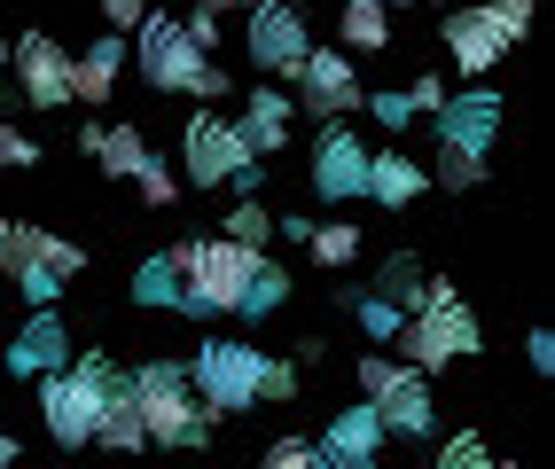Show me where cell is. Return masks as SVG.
I'll return each mask as SVG.
<instances>
[{
  "label": "cell",
  "instance_id": "39",
  "mask_svg": "<svg viewBox=\"0 0 555 469\" xmlns=\"http://www.w3.org/2000/svg\"><path fill=\"white\" fill-rule=\"evenodd\" d=\"M477 461H486V446H477L469 430H462V439H447V446H438V469H477Z\"/></svg>",
  "mask_w": 555,
  "mask_h": 469
},
{
  "label": "cell",
  "instance_id": "9",
  "mask_svg": "<svg viewBox=\"0 0 555 469\" xmlns=\"http://www.w3.org/2000/svg\"><path fill=\"white\" fill-rule=\"evenodd\" d=\"M9 63H16V87H24L31 110H63V102H70V55L48 40V31L9 40Z\"/></svg>",
  "mask_w": 555,
  "mask_h": 469
},
{
  "label": "cell",
  "instance_id": "7",
  "mask_svg": "<svg viewBox=\"0 0 555 469\" xmlns=\"http://www.w3.org/2000/svg\"><path fill=\"white\" fill-rule=\"evenodd\" d=\"M243 157H258L250 141H243V126L211 118V102H204V110L189 118V133H180V165H189V188H228V172H235Z\"/></svg>",
  "mask_w": 555,
  "mask_h": 469
},
{
  "label": "cell",
  "instance_id": "13",
  "mask_svg": "<svg viewBox=\"0 0 555 469\" xmlns=\"http://www.w3.org/2000/svg\"><path fill=\"white\" fill-rule=\"evenodd\" d=\"M438 141H454V149L493 157V141H501V94H493V87L447 94V102H438Z\"/></svg>",
  "mask_w": 555,
  "mask_h": 469
},
{
  "label": "cell",
  "instance_id": "1",
  "mask_svg": "<svg viewBox=\"0 0 555 469\" xmlns=\"http://www.w3.org/2000/svg\"><path fill=\"white\" fill-rule=\"evenodd\" d=\"M133 383V407H141V430H150V446H204L211 439V407L196 400V383L180 360H141L126 376Z\"/></svg>",
  "mask_w": 555,
  "mask_h": 469
},
{
  "label": "cell",
  "instance_id": "38",
  "mask_svg": "<svg viewBox=\"0 0 555 469\" xmlns=\"http://www.w3.org/2000/svg\"><path fill=\"white\" fill-rule=\"evenodd\" d=\"M313 461H321L313 439H282V446H267V469H313Z\"/></svg>",
  "mask_w": 555,
  "mask_h": 469
},
{
  "label": "cell",
  "instance_id": "43",
  "mask_svg": "<svg viewBox=\"0 0 555 469\" xmlns=\"http://www.w3.org/2000/svg\"><path fill=\"white\" fill-rule=\"evenodd\" d=\"M141 9H150V0H102V16H109V31H133V24H141Z\"/></svg>",
  "mask_w": 555,
  "mask_h": 469
},
{
  "label": "cell",
  "instance_id": "23",
  "mask_svg": "<svg viewBox=\"0 0 555 469\" xmlns=\"http://www.w3.org/2000/svg\"><path fill=\"white\" fill-rule=\"evenodd\" d=\"M40 243H48V227H31V220H9V227H0V282H16V274L40 266Z\"/></svg>",
  "mask_w": 555,
  "mask_h": 469
},
{
  "label": "cell",
  "instance_id": "14",
  "mask_svg": "<svg viewBox=\"0 0 555 469\" xmlns=\"http://www.w3.org/2000/svg\"><path fill=\"white\" fill-rule=\"evenodd\" d=\"M70 360V329H63V313L55 305H31V321L9 337V376H48Z\"/></svg>",
  "mask_w": 555,
  "mask_h": 469
},
{
  "label": "cell",
  "instance_id": "48",
  "mask_svg": "<svg viewBox=\"0 0 555 469\" xmlns=\"http://www.w3.org/2000/svg\"><path fill=\"white\" fill-rule=\"evenodd\" d=\"M384 9H406V0H384Z\"/></svg>",
  "mask_w": 555,
  "mask_h": 469
},
{
  "label": "cell",
  "instance_id": "10",
  "mask_svg": "<svg viewBox=\"0 0 555 469\" xmlns=\"http://www.w3.org/2000/svg\"><path fill=\"white\" fill-rule=\"evenodd\" d=\"M298 102L313 118H345V110H360V79H352V55L345 48H306V63H298Z\"/></svg>",
  "mask_w": 555,
  "mask_h": 469
},
{
  "label": "cell",
  "instance_id": "6",
  "mask_svg": "<svg viewBox=\"0 0 555 469\" xmlns=\"http://www.w3.org/2000/svg\"><path fill=\"white\" fill-rule=\"evenodd\" d=\"M243 40H250V63L267 70V79H298L313 31H306V9H289V0H250L243 9Z\"/></svg>",
  "mask_w": 555,
  "mask_h": 469
},
{
  "label": "cell",
  "instance_id": "44",
  "mask_svg": "<svg viewBox=\"0 0 555 469\" xmlns=\"http://www.w3.org/2000/svg\"><path fill=\"white\" fill-rule=\"evenodd\" d=\"M525 360L547 376V368H555V337H547V329H532V337H525Z\"/></svg>",
  "mask_w": 555,
  "mask_h": 469
},
{
  "label": "cell",
  "instance_id": "40",
  "mask_svg": "<svg viewBox=\"0 0 555 469\" xmlns=\"http://www.w3.org/2000/svg\"><path fill=\"white\" fill-rule=\"evenodd\" d=\"M16 290H24L31 305H55V298H63V282H55L48 266H31V274H16Z\"/></svg>",
  "mask_w": 555,
  "mask_h": 469
},
{
  "label": "cell",
  "instance_id": "11",
  "mask_svg": "<svg viewBox=\"0 0 555 469\" xmlns=\"http://www.w3.org/2000/svg\"><path fill=\"white\" fill-rule=\"evenodd\" d=\"M367 407L384 415V430H399V439H430V422H438V400H430V383H423V368H399L367 391Z\"/></svg>",
  "mask_w": 555,
  "mask_h": 469
},
{
  "label": "cell",
  "instance_id": "30",
  "mask_svg": "<svg viewBox=\"0 0 555 469\" xmlns=\"http://www.w3.org/2000/svg\"><path fill=\"white\" fill-rule=\"evenodd\" d=\"M298 360H267V352H258V400H298Z\"/></svg>",
  "mask_w": 555,
  "mask_h": 469
},
{
  "label": "cell",
  "instance_id": "21",
  "mask_svg": "<svg viewBox=\"0 0 555 469\" xmlns=\"http://www.w3.org/2000/svg\"><path fill=\"white\" fill-rule=\"evenodd\" d=\"M337 40L345 48H391V9H384V0H345V9H337Z\"/></svg>",
  "mask_w": 555,
  "mask_h": 469
},
{
  "label": "cell",
  "instance_id": "45",
  "mask_svg": "<svg viewBox=\"0 0 555 469\" xmlns=\"http://www.w3.org/2000/svg\"><path fill=\"white\" fill-rule=\"evenodd\" d=\"M196 9H211V16H235V9H250V0H196Z\"/></svg>",
  "mask_w": 555,
  "mask_h": 469
},
{
  "label": "cell",
  "instance_id": "36",
  "mask_svg": "<svg viewBox=\"0 0 555 469\" xmlns=\"http://www.w3.org/2000/svg\"><path fill=\"white\" fill-rule=\"evenodd\" d=\"M0 165H9V172H31V165H40V141L16 133V126H0Z\"/></svg>",
  "mask_w": 555,
  "mask_h": 469
},
{
  "label": "cell",
  "instance_id": "42",
  "mask_svg": "<svg viewBox=\"0 0 555 469\" xmlns=\"http://www.w3.org/2000/svg\"><path fill=\"white\" fill-rule=\"evenodd\" d=\"M180 31H189V40H196V48H204V55H211V48H219V40H228V31H219V16H211V9H196V16H189V24H180Z\"/></svg>",
  "mask_w": 555,
  "mask_h": 469
},
{
  "label": "cell",
  "instance_id": "8",
  "mask_svg": "<svg viewBox=\"0 0 555 469\" xmlns=\"http://www.w3.org/2000/svg\"><path fill=\"white\" fill-rule=\"evenodd\" d=\"M141 79H150L157 94H189V79H196V63H204V48L180 31V16H150L141 9Z\"/></svg>",
  "mask_w": 555,
  "mask_h": 469
},
{
  "label": "cell",
  "instance_id": "12",
  "mask_svg": "<svg viewBox=\"0 0 555 469\" xmlns=\"http://www.w3.org/2000/svg\"><path fill=\"white\" fill-rule=\"evenodd\" d=\"M313 188H321L328 204L367 196V149H360L345 126H328V118H321V141H313Z\"/></svg>",
  "mask_w": 555,
  "mask_h": 469
},
{
  "label": "cell",
  "instance_id": "19",
  "mask_svg": "<svg viewBox=\"0 0 555 469\" xmlns=\"http://www.w3.org/2000/svg\"><path fill=\"white\" fill-rule=\"evenodd\" d=\"M430 188V172L415 165V157H399V149H367V196H376V204H415Z\"/></svg>",
  "mask_w": 555,
  "mask_h": 469
},
{
  "label": "cell",
  "instance_id": "46",
  "mask_svg": "<svg viewBox=\"0 0 555 469\" xmlns=\"http://www.w3.org/2000/svg\"><path fill=\"white\" fill-rule=\"evenodd\" d=\"M16 461V439H9V430H0V469H9Z\"/></svg>",
  "mask_w": 555,
  "mask_h": 469
},
{
  "label": "cell",
  "instance_id": "3",
  "mask_svg": "<svg viewBox=\"0 0 555 469\" xmlns=\"http://www.w3.org/2000/svg\"><path fill=\"white\" fill-rule=\"evenodd\" d=\"M172 266H180V313H235L250 290V266L258 250L219 235V243H172Z\"/></svg>",
  "mask_w": 555,
  "mask_h": 469
},
{
  "label": "cell",
  "instance_id": "33",
  "mask_svg": "<svg viewBox=\"0 0 555 469\" xmlns=\"http://www.w3.org/2000/svg\"><path fill=\"white\" fill-rule=\"evenodd\" d=\"M40 266H48L55 282H70V274H87V250L63 243V235H48V243H40Z\"/></svg>",
  "mask_w": 555,
  "mask_h": 469
},
{
  "label": "cell",
  "instance_id": "18",
  "mask_svg": "<svg viewBox=\"0 0 555 469\" xmlns=\"http://www.w3.org/2000/svg\"><path fill=\"white\" fill-rule=\"evenodd\" d=\"M289 118H298V102L274 94V87H258V94H250V110H243V141H250L258 157H274L282 141H289Z\"/></svg>",
  "mask_w": 555,
  "mask_h": 469
},
{
  "label": "cell",
  "instance_id": "32",
  "mask_svg": "<svg viewBox=\"0 0 555 469\" xmlns=\"http://www.w3.org/2000/svg\"><path fill=\"white\" fill-rule=\"evenodd\" d=\"M486 16H493V31H501V40L516 48V40L532 31V0H486Z\"/></svg>",
  "mask_w": 555,
  "mask_h": 469
},
{
  "label": "cell",
  "instance_id": "41",
  "mask_svg": "<svg viewBox=\"0 0 555 469\" xmlns=\"http://www.w3.org/2000/svg\"><path fill=\"white\" fill-rule=\"evenodd\" d=\"M189 94H204V102H219V94H235V87H228V70H219V63L204 55V63H196V79H189Z\"/></svg>",
  "mask_w": 555,
  "mask_h": 469
},
{
  "label": "cell",
  "instance_id": "22",
  "mask_svg": "<svg viewBox=\"0 0 555 469\" xmlns=\"http://www.w3.org/2000/svg\"><path fill=\"white\" fill-rule=\"evenodd\" d=\"M94 157H102V172L133 180L141 157H150V141H141V126H102V133H94Z\"/></svg>",
  "mask_w": 555,
  "mask_h": 469
},
{
  "label": "cell",
  "instance_id": "20",
  "mask_svg": "<svg viewBox=\"0 0 555 469\" xmlns=\"http://www.w3.org/2000/svg\"><path fill=\"white\" fill-rule=\"evenodd\" d=\"M94 446H118V454H133V446H150V430H141V407H133V383H118L102 400V422H94Z\"/></svg>",
  "mask_w": 555,
  "mask_h": 469
},
{
  "label": "cell",
  "instance_id": "28",
  "mask_svg": "<svg viewBox=\"0 0 555 469\" xmlns=\"http://www.w3.org/2000/svg\"><path fill=\"white\" fill-rule=\"evenodd\" d=\"M376 290L399 298V305H415V290H423V259H415V250H391L384 274H376Z\"/></svg>",
  "mask_w": 555,
  "mask_h": 469
},
{
  "label": "cell",
  "instance_id": "25",
  "mask_svg": "<svg viewBox=\"0 0 555 469\" xmlns=\"http://www.w3.org/2000/svg\"><path fill=\"white\" fill-rule=\"evenodd\" d=\"M486 172H493V165L477 157V149H454V141H438V172H430L438 188H486Z\"/></svg>",
  "mask_w": 555,
  "mask_h": 469
},
{
  "label": "cell",
  "instance_id": "16",
  "mask_svg": "<svg viewBox=\"0 0 555 469\" xmlns=\"http://www.w3.org/2000/svg\"><path fill=\"white\" fill-rule=\"evenodd\" d=\"M384 439H391V430H384V415L376 407H345L337 422H328V439H321V461H345V469H367V461H376L384 454Z\"/></svg>",
  "mask_w": 555,
  "mask_h": 469
},
{
  "label": "cell",
  "instance_id": "49",
  "mask_svg": "<svg viewBox=\"0 0 555 469\" xmlns=\"http://www.w3.org/2000/svg\"><path fill=\"white\" fill-rule=\"evenodd\" d=\"M0 227H9V220H0Z\"/></svg>",
  "mask_w": 555,
  "mask_h": 469
},
{
  "label": "cell",
  "instance_id": "2",
  "mask_svg": "<svg viewBox=\"0 0 555 469\" xmlns=\"http://www.w3.org/2000/svg\"><path fill=\"white\" fill-rule=\"evenodd\" d=\"M126 376L109 368L102 352L87 360H63V368L40 376V415H48V439L55 446H94V422H102V400L118 391Z\"/></svg>",
  "mask_w": 555,
  "mask_h": 469
},
{
  "label": "cell",
  "instance_id": "27",
  "mask_svg": "<svg viewBox=\"0 0 555 469\" xmlns=\"http://www.w3.org/2000/svg\"><path fill=\"white\" fill-rule=\"evenodd\" d=\"M274 305H289V274H282L274 259H258V266H250V290H243L235 313H274Z\"/></svg>",
  "mask_w": 555,
  "mask_h": 469
},
{
  "label": "cell",
  "instance_id": "24",
  "mask_svg": "<svg viewBox=\"0 0 555 469\" xmlns=\"http://www.w3.org/2000/svg\"><path fill=\"white\" fill-rule=\"evenodd\" d=\"M133 298H141V305H180V266H172V250H157V259L133 266Z\"/></svg>",
  "mask_w": 555,
  "mask_h": 469
},
{
  "label": "cell",
  "instance_id": "17",
  "mask_svg": "<svg viewBox=\"0 0 555 469\" xmlns=\"http://www.w3.org/2000/svg\"><path fill=\"white\" fill-rule=\"evenodd\" d=\"M126 70V31H102L87 55H70V102H109Z\"/></svg>",
  "mask_w": 555,
  "mask_h": 469
},
{
  "label": "cell",
  "instance_id": "26",
  "mask_svg": "<svg viewBox=\"0 0 555 469\" xmlns=\"http://www.w3.org/2000/svg\"><path fill=\"white\" fill-rule=\"evenodd\" d=\"M306 250H313L321 266H352V259H360V227H352V220H328V227L306 235Z\"/></svg>",
  "mask_w": 555,
  "mask_h": 469
},
{
  "label": "cell",
  "instance_id": "37",
  "mask_svg": "<svg viewBox=\"0 0 555 469\" xmlns=\"http://www.w3.org/2000/svg\"><path fill=\"white\" fill-rule=\"evenodd\" d=\"M438 102H447V79H438V70H423V79L406 87V110H415V118H438Z\"/></svg>",
  "mask_w": 555,
  "mask_h": 469
},
{
  "label": "cell",
  "instance_id": "47",
  "mask_svg": "<svg viewBox=\"0 0 555 469\" xmlns=\"http://www.w3.org/2000/svg\"><path fill=\"white\" fill-rule=\"evenodd\" d=\"M0 63H9V31H0Z\"/></svg>",
  "mask_w": 555,
  "mask_h": 469
},
{
  "label": "cell",
  "instance_id": "15",
  "mask_svg": "<svg viewBox=\"0 0 555 469\" xmlns=\"http://www.w3.org/2000/svg\"><path fill=\"white\" fill-rule=\"evenodd\" d=\"M438 40L454 48V70H462V79H486V70L508 55V40L493 31V16H486V9H454L447 24H438Z\"/></svg>",
  "mask_w": 555,
  "mask_h": 469
},
{
  "label": "cell",
  "instance_id": "4",
  "mask_svg": "<svg viewBox=\"0 0 555 469\" xmlns=\"http://www.w3.org/2000/svg\"><path fill=\"white\" fill-rule=\"evenodd\" d=\"M391 344H399V360L406 368H454V360H469L477 352V313L447 290V298H423V305H406V321L391 329Z\"/></svg>",
  "mask_w": 555,
  "mask_h": 469
},
{
  "label": "cell",
  "instance_id": "34",
  "mask_svg": "<svg viewBox=\"0 0 555 469\" xmlns=\"http://www.w3.org/2000/svg\"><path fill=\"white\" fill-rule=\"evenodd\" d=\"M133 180H141V204H157V211H165V204L180 196V180H172V172H165L157 157H141V172H133Z\"/></svg>",
  "mask_w": 555,
  "mask_h": 469
},
{
  "label": "cell",
  "instance_id": "29",
  "mask_svg": "<svg viewBox=\"0 0 555 469\" xmlns=\"http://www.w3.org/2000/svg\"><path fill=\"white\" fill-rule=\"evenodd\" d=\"M228 235H235V243H250V250H267V235H274V211L258 204V196H243V204L228 211Z\"/></svg>",
  "mask_w": 555,
  "mask_h": 469
},
{
  "label": "cell",
  "instance_id": "5",
  "mask_svg": "<svg viewBox=\"0 0 555 469\" xmlns=\"http://www.w3.org/2000/svg\"><path fill=\"white\" fill-rule=\"evenodd\" d=\"M189 383L211 415H243L258 407V344H235V337H211L196 360H189Z\"/></svg>",
  "mask_w": 555,
  "mask_h": 469
},
{
  "label": "cell",
  "instance_id": "35",
  "mask_svg": "<svg viewBox=\"0 0 555 469\" xmlns=\"http://www.w3.org/2000/svg\"><path fill=\"white\" fill-rule=\"evenodd\" d=\"M360 102L376 110V126H384V133H406V126H415V110H406V94H391V87H384V94H360Z\"/></svg>",
  "mask_w": 555,
  "mask_h": 469
},
{
  "label": "cell",
  "instance_id": "31",
  "mask_svg": "<svg viewBox=\"0 0 555 469\" xmlns=\"http://www.w3.org/2000/svg\"><path fill=\"white\" fill-rule=\"evenodd\" d=\"M399 321H406V305H399V298H384V290H376V298H360V329L376 337V344H391Z\"/></svg>",
  "mask_w": 555,
  "mask_h": 469
}]
</instances>
